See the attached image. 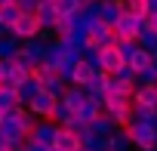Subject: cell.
Masks as SVG:
<instances>
[{
  "mask_svg": "<svg viewBox=\"0 0 157 151\" xmlns=\"http://www.w3.org/2000/svg\"><path fill=\"white\" fill-rule=\"evenodd\" d=\"M123 130H126L129 142H132L139 151H151V148H157V145H154V126H151V123H142V120H129Z\"/></svg>",
  "mask_w": 157,
  "mask_h": 151,
  "instance_id": "obj_1",
  "label": "cell"
},
{
  "mask_svg": "<svg viewBox=\"0 0 157 151\" xmlns=\"http://www.w3.org/2000/svg\"><path fill=\"white\" fill-rule=\"evenodd\" d=\"M145 25V16H132V13H120V19L114 22V34H117V40H136V34H139V28Z\"/></svg>",
  "mask_w": 157,
  "mask_h": 151,
  "instance_id": "obj_2",
  "label": "cell"
},
{
  "mask_svg": "<svg viewBox=\"0 0 157 151\" xmlns=\"http://www.w3.org/2000/svg\"><path fill=\"white\" fill-rule=\"evenodd\" d=\"M37 31H40V22H37V16H34V13H19V19L10 25V34H13V37H19V40L37 37Z\"/></svg>",
  "mask_w": 157,
  "mask_h": 151,
  "instance_id": "obj_3",
  "label": "cell"
},
{
  "mask_svg": "<svg viewBox=\"0 0 157 151\" xmlns=\"http://www.w3.org/2000/svg\"><path fill=\"white\" fill-rule=\"evenodd\" d=\"M108 80H111V74L108 71H93V77L83 83V90H86V96L93 99V102H105V90H108Z\"/></svg>",
  "mask_w": 157,
  "mask_h": 151,
  "instance_id": "obj_4",
  "label": "cell"
},
{
  "mask_svg": "<svg viewBox=\"0 0 157 151\" xmlns=\"http://www.w3.org/2000/svg\"><path fill=\"white\" fill-rule=\"evenodd\" d=\"M52 105H56V96H49L46 90H40V93H37V96H34L25 108H28V111L40 120V117H49V114H52Z\"/></svg>",
  "mask_w": 157,
  "mask_h": 151,
  "instance_id": "obj_5",
  "label": "cell"
},
{
  "mask_svg": "<svg viewBox=\"0 0 157 151\" xmlns=\"http://www.w3.org/2000/svg\"><path fill=\"white\" fill-rule=\"evenodd\" d=\"M56 130H59V123H52L49 117H40V120L34 123V130L28 133V139H34V142H43V145H52V139H56Z\"/></svg>",
  "mask_w": 157,
  "mask_h": 151,
  "instance_id": "obj_6",
  "label": "cell"
},
{
  "mask_svg": "<svg viewBox=\"0 0 157 151\" xmlns=\"http://www.w3.org/2000/svg\"><path fill=\"white\" fill-rule=\"evenodd\" d=\"M120 65H123V59H120L117 46H99V68H102V71L114 74Z\"/></svg>",
  "mask_w": 157,
  "mask_h": 151,
  "instance_id": "obj_7",
  "label": "cell"
},
{
  "mask_svg": "<svg viewBox=\"0 0 157 151\" xmlns=\"http://www.w3.org/2000/svg\"><path fill=\"white\" fill-rule=\"evenodd\" d=\"M132 105H154L157 108V87L154 83H136L132 87Z\"/></svg>",
  "mask_w": 157,
  "mask_h": 151,
  "instance_id": "obj_8",
  "label": "cell"
},
{
  "mask_svg": "<svg viewBox=\"0 0 157 151\" xmlns=\"http://www.w3.org/2000/svg\"><path fill=\"white\" fill-rule=\"evenodd\" d=\"M34 16H37L40 28H52V25H56V19H59V10H56L52 0H40L37 10H34Z\"/></svg>",
  "mask_w": 157,
  "mask_h": 151,
  "instance_id": "obj_9",
  "label": "cell"
},
{
  "mask_svg": "<svg viewBox=\"0 0 157 151\" xmlns=\"http://www.w3.org/2000/svg\"><path fill=\"white\" fill-rule=\"evenodd\" d=\"M52 145H56L59 151H77V148H80V142H77V133L68 130V126H59V130H56Z\"/></svg>",
  "mask_w": 157,
  "mask_h": 151,
  "instance_id": "obj_10",
  "label": "cell"
},
{
  "mask_svg": "<svg viewBox=\"0 0 157 151\" xmlns=\"http://www.w3.org/2000/svg\"><path fill=\"white\" fill-rule=\"evenodd\" d=\"M43 90V83L37 80V77H28V80H22L19 87H16V99H19V105H28L37 93Z\"/></svg>",
  "mask_w": 157,
  "mask_h": 151,
  "instance_id": "obj_11",
  "label": "cell"
},
{
  "mask_svg": "<svg viewBox=\"0 0 157 151\" xmlns=\"http://www.w3.org/2000/svg\"><path fill=\"white\" fill-rule=\"evenodd\" d=\"M62 102H65L71 111H77V108L86 102V90H83V87H77V83H68L65 93H62Z\"/></svg>",
  "mask_w": 157,
  "mask_h": 151,
  "instance_id": "obj_12",
  "label": "cell"
},
{
  "mask_svg": "<svg viewBox=\"0 0 157 151\" xmlns=\"http://www.w3.org/2000/svg\"><path fill=\"white\" fill-rule=\"evenodd\" d=\"M120 13H123V0H105V3L99 6V19H102L105 25H111V28H114V22L120 19Z\"/></svg>",
  "mask_w": 157,
  "mask_h": 151,
  "instance_id": "obj_13",
  "label": "cell"
},
{
  "mask_svg": "<svg viewBox=\"0 0 157 151\" xmlns=\"http://www.w3.org/2000/svg\"><path fill=\"white\" fill-rule=\"evenodd\" d=\"M117 126H126L132 120V102H123V105H111V108H102Z\"/></svg>",
  "mask_w": 157,
  "mask_h": 151,
  "instance_id": "obj_14",
  "label": "cell"
},
{
  "mask_svg": "<svg viewBox=\"0 0 157 151\" xmlns=\"http://www.w3.org/2000/svg\"><path fill=\"white\" fill-rule=\"evenodd\" d=\"M129 148H132V142H129L126 130L123 126H114L108 133V151H129Z\"/></svg>",
  "mask_w": 157,
  "mask_h": 151,
  "instance_id": "obj_15",
  "label": "cell"
},
{
  "mask_svg": "<svg viewBox=\"0 0 157 151\" xmlns=\"http://www.w3.org/2000/svg\"><path fill=\"white\" fill-rule=\"evenodd\" d=\"M86 126H90V133H96V136H108V133H111L117 123H114V120H111V117L102 111V114H96V117H93Z\"/></svg>",
  "mask_w": 157,
  "mask_h": 151,
  "instance_id": "obj_16",
  "label": "cell"
},
{
  "mask_svg": "<svg viewBox=\"0 0 157 151\" xmlns=\"http://www.w3.org/2000/svg\"><path fill=\"white\" fill-rule=\"evenodd\" d=\"M136 43H139L142 49L154 52V49H157V31H154L151 25H142V28H139V34H136Z\"/></svg>",
  "mask_w": 157,
  "mask_h": 151,
  "instance_id": "obj_17",
  "label": "cell"
},
{
  "mask_svg": "<svg viewBox=\"0 0 157 151\" xmlns=\"http://www.w3.org/2000/svg\"><path fill=\"white\" fill-rule=\"evenodd\" d=\"M132 120H142V123L157 126V108L154 105H132Z\"/></svg>",
  "mask_w": 157,
  "mask_h": 151,
  "instance_id": "obj_18",
  "label": "cell"
},
{
  "mask_svg": "<svg viewBox=\"0 0 157 151\" xmlns=\"http://www.w3.org/2000/svg\"><path fill=\"white\" fill-rule=\"evenodd\" d=\"M93 71H96V68H90V65H86L83 59H80V62H74V71H71V83L83 87V83H86V80L93 77Z\"/></svg>",
  "mask_w": 157,
  "mask_h": 151,
  "instance_id": "obj_19",
  "label": "cell"
},
{
  "mask_svg": "<svg viewBox=\"0 0 157 151\" xmlns=\"http://www.w3.org/2000/svg\"><path fill=\"white\" fill-rule=\"evenodd\" d=\"M74 114H77V120H83V123H90V120H93L96 114H102V105H99V102H93V99L86 96V102H83L80 108H77Z\"/></svg>",
  "mask_w": 157,
  "mask_h": 151,
  "instance_id": "obj_20",
  "label": "cell"
},
{
  "mask_svg": "<svg viewBox=\"0 0 157 151\" xmlns=\"http://www.w3.org/2000/svg\"><path fill=\"white\" fill-rule=\"evenodd\" d=\"M126 65H129V68L139 74L142 68H148V65H151V52H148V49H142V46H136V52L126 59Z\"/></svg>",
  "mask_w": 157,
  "mask_h": 151,
  "instance_id": "obj_21",
  "label": "cell"
},
{
  "mask_svg": "<svg viewBox=\"0 0 157 151\" xmlns=\"http://www.w3.org/2000/svg\"><path fill=\"white\" fill-rule=\"evenodd\" d=\"M19 46H22V40H19V37L3 34V37H0V59H13V56L19 52Z\"/></svg>",
  "mask_w": 157,
  "mask_h": 151,
  "instance_id": "obj_22",
  "label": "cell"
},
{
  "mask_svg": "<svg viewBox=\"0 0 157 151\" xmlns=\"http://www.w3.org/2000/svg\"><path fill=\"white\" fill-rule=\"evenodd\" d=\"M31 77V71L28 68H22V65H16V62H10V74H6V83L10 87H19L22 80H28Z\"/></svg>",
  "mask_w": 157,
  "mask_h": 151,
  "instance_id": "obj_23",
  "label": "cell"
},
{
  "mask_svg": "<svg viewBox=\"0 0 157 151\" xmlns=\"http://www.w3.org/2000/svg\"><path fill=\"white\" fill-rule=\"evenodd\" d=\"M65 87H68V83H65V80L59 77V74H52V77H46V80H43V90H46L49 96H56V99H62Z\"/></svg>",
  "mask_w": 157,
  "mask_h": 151,
  "instance_id": "obj_24",
  "label": "cell"
},
{
  "mask_svg": "<svg viewBox=\"0 0 157 151\" xmlns=\"http://www.w3.org/2000/svg\"><path fill=\"white\" fill-rule=\"evenodd\" d=\"M71 31H74V19L71 16H59L56 25H52V37H68Z\"/></svg>",
  "mask_w": 157,
  "mask_h": 151,
  "instance_id": "obj_25",
  "label": "cell"
},
{
  "mask_svg": "<svg viewBox=\"0 0 157 151\" xmlns=\"http://www.w3.org/2000/svg\"><path fill=\"white\" fill-rule=\"evenodd\" d=\"M123 10L132 16H148V0H123Z\"/></svg>",
  "mask_w": 157,
  "mask_h": 151,
  "instance_id": "obj_26",
  "label": "cell"
},
{
  "mask_svg": "<svg viewBox=\"0 0 157 151\" xmlns=\"http://www.w3.org/2000/svg\"><path fill=\"white\" fill-rule=\"evenodd\" d=\"M136 83H157V65H154V62L136 74Z\"/></svg>",
  "mask_w": 157,
  "mask_h": 151,
  "instance_id": "obj_27",
  "label": "cell"
},
{
  "mask_svg": "<svg viewBox=\"0 0 157 151\" xmlns=\"http://www.w3.org/2000/svg\"><path fill=\"white\" fill-rule=\"evenodd\" d=\"M19 19V6L16 3H3V6H0V22H3V25H13Z\"/></svg>",
  "mask_w": 157,
  "mask_h": 151,
  "instance_id": "obj_28",
  "label": "cell"
},
{
  "mask_svg": "<svg viewBox=\"0 0 157 151\" xmlns=\"http://www.w3.org/2000/svg\"><path fill=\"white\" fill-rule=\"evenodd\" d=\"M16 105H19L16 90H0V108H3V111H10V108H16Z\"/></svg>",
  "mask_w": 157,
  "mask_h": 151,
  "instance_id": "obj_29",
  "label": "cell"
},
{
  "mask_svg": "<svg viewBox=\"0 0 157 151\" xmlns=\"http://www.w3.org/2000/svg\"><path fill=\"white\" fill-rule=\"evenodd\" d=\"M114 77H117V80H123V83H136V71H132V68L123 62V65L114 71Z\"/></svg>",
  "mask_w": 157,
  "mask_h": 151,
  "instance_id": "obj_30",
  "label": "cell"
},
{
  "mask_svg": "<svg viewBox=\"0 0 157 151\" xmlns=\"http://www.w3.org/2000/svg\"><path fill=\"white\" fill-rule=\"evenodd\" d=\"M52 3H56L59 16H71V13L77 10V0H52Z\"/></svg>",
  "mask_w": 157,
  "mask_h": 151,
  "instance_id": "obj_31",
  "label": "cell"
},
{
  "mask_svg": "<svg viewBox=\"0 0 157 151\" xmlns=\"http://www.w3.org/2000/svg\"><path fill=\"white\" fill-rule=\"evenodd\" d=\"M22 151H49V145H43V142H34V139H28V136H25V142H22Z\"/></svg>",
  "mask_w": 157,
  "mask_h": 151,
  "instance_id": "obj_32",
  "label": "cell"
},
{
  "mask_svg": "<svg viewBox=\"0 0 157 151\" xmlns=\"http://www.w3.org/2000/svg\"><path fill=\"white\" fill-rule=\"evenodd\" d=\"M13 3L19 6V13H34V10H37V3H40V0H13Z\"/></svg>",
  "mask_w": 157,
  "mask_h": 151,
  "instance_id": "obj_33",
  "label": "cell"
},
{
  "mask_svg": "<svg viewBox=\"0 0 157 151\" xmlns=\"http://www.w3.org/2000/svg\"><path fill=\"white\" fill-rule=\"evenodd\" d=\"M145 25H151V28L157 31V10H151V13L145 16Z\"/></svg>",
  "mask_w": 157,
  "mask_h": 151,
  "instance_id": "obj_34",
  "label": "cell"
},
{
  "mask_svg": "<svg viewBox=\"0 0 157 151\" xmlns=\"http://www.w3.org/2000/svg\"><path fill=\"white\" fill-rule=\"evenodd\" d=\"M10 74V59H0V80Z\"/></svg>",
  "mask_w": 157,
  "mask_h": 151,
  "instance_id": "obj_35",
  "label": "cell"
},
{
  "mask_svg": "<svg viewBox=\"0 0 157 151\" xmlns=\"http://www.w3.org/2000/svg\"><path fill=\"white\" fill-rule=\"evenodd\" d=\"M151 10H157V0H148V13H151Z\"/></svg>",
  "mask_w": 157,
  "mask_h": 151,
  "instance_id": "obj_36",
  "label": "cell"
},
{
  "mask_svg": "<svg viewBox=\"0 0 157 151\" xmlns=\"http://www.w3.org/2000/svg\"><path fill=\"white\" fill-rule=\"evenodd\" d=\"M0 148H6V136L3 133H0Z\"/></svg>",
  "mask_w": 157,
  "mask_h": 151,
  "instance_id": "obj_37",
  "label": "cell"
},
{
  "mask_svg": "<svg viewBox=\"0 0 157 151\" xmlns=\"http://www.w3.org/2000/svg\"><path fill=\"white\" fill-rule=\"evenodd\" d=\"M154 145H157V126H154Z\"/></svg>",
  "mask_w": 157,
  "mask_h": 151,
  "instance_id": "obj_38",
  "label": "cell"
},
{
  "mask_svg": "<svg viewBox=\"0 0 157 151\" xmlns=\"http://www.w3.org/2000/svg\"><path fill=\"white\" fill-rule=\"evenodd\" d=\"M3 3H13V0H0V6H3Z\"/></svg>",
  "mask_w": 157,
  "mask_h": 151,
  "instance_id": "obj_39",
  "label": "cell"
},
{
  "mask_svg": "<svg viewBox=\"0 0 157 151\" xmlns=\"http://www.w3.org/2000/svg\"><path fill=\"white\" fill-rule=\"evenodd\" d=\"M49 151H59V148H56V145H49Z\"/></svg>",
  "mask_w": 157,
  "mask_h": 151,
  "instance_id": "obj_40",
  "label": "cell"
},
{
  "mask_svg": "<svg viewBox=\"0 0 157 151\" xmlns=\"http://www.w3.org/2000/svg\"><path fill=\"white\" fill-rule=\"evenodd\" d=\"M0 117H3V108H0Z\"/></svg>",
  "mask_w": 157,
  "mask_h": 151,
  "instance_id": "obj_41",
  "label": "cell"
},
{
  "mask_svg": "<svg viewBox=\"0 0 157 151\" xmlns=\"http://www.w3.org/2000/svg\"><path fill=\"white\" fill-rule=\"evenodd\" d=\"M0 151H10V148H0Z\"/></svg>",
  "mask_w": 157,
  "mask_h": 151,
  "instance_id": "obj_42",
  "label": "cell"
},
{
  "mask_svg": "<svg viewBox=\"0 0 157 151\" xmlns=\"http://www.w3.org/2000/svg\"><path fill=\"white\" fill-rule=\"evenodd\" d=\"M77 151H86V148H77Z\"/></svg>",
  "mask_w": 157,
  "mask_h": 151,
  "instance_id": "obj_43",
  "label": "cell"
},
{
  "mask_svg": "<svg viewBox=\"0 0 157 151\" xmlns=\"http://www.w3.org/2000/svg\"><path fill=\"white\" fill-rule=\"evenodd\" d=\"M151 151H157V148H151Z\"/></svg>",
  "mask_w": 157,
  "mask_h": 151,
  "instance_id": "obj_44",
  "label": "cell"
},
{
  "mask_svg": "<svg viewBox=\"0 0 157 151\" xmlns=\"http://www.w3.org/2000/svg\"><path fill=\"white\" fill-rule=\"evenodd\" d=\"M154 87H157V83H154Z\"/></svg>",
  "mask_w": 157,
  "mask_h": 151,
  "instance_id": "obj_45",
  "label": "cell"
}]
</instances>
